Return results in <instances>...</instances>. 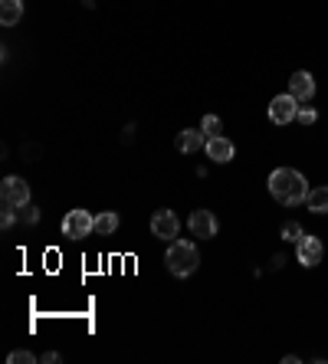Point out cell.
<instances>
[{
	"mask_svg": "<svg viewBox=\"0 0 328 364\" xmlns=\"http://www.w3.org/2000/svg\"><path fill=\"white\" fill-rule=\"evenodd\" d=\"M295 112H299V99H295L292 92L276 95V99L269 102V118H273L276 125H289L292 118H295Z\"/></svg>",
	"mask_w": 328,
	"mask_h": 364,
	"instance_id": "obj_6",
	"label": "cell"
},
{
	"mask_svg": "<svg viewBox=\"0 0 328 364\" xmlns=\"http://www.w3.org/2000/svg\"><path fill=\"white\" fill-rule=\"evenodd\" d=\"M89 233H95V217L89 214V210H69L63 217V237L86 239Z\"/></svg>",
	"mask_w": 328,
	"mask_h": 364,
	"instance_id": "obj_3",
	"label": "cell"
},
{
	"mask_svg": "<svg viewBox=\"0 0 328 364\" xmlns=\"http://www.w3.org/2000/svg\"><path fill=\"white\" fill-rule=\"evenodd\" d=\"M220 118H217V115H203V122H201V131L203 135H207V138H217V135H220Z\"/></svg>",
	"mask_w": 328,
	"mask_h": 364,
	"instance_id": "obj_15",
	"label": "cell"
},
{
	"mask_svg": "<svg viewBox=\"0 0 328 364\" xmlns=\"http://www.w3.org/2000/svg\"><path fill=\"white\" fill-rule=\"evenodd\" d=\"M305 207H309L312 214H328V188L309 190V197H305Z\"/></svg>",
	"mask_w": 328,
	"mask_h": 364,
	"instance_id": "obj_13",
	"label": "cell"
},
{
	"mask_svg": "<svg viewBox=\"0 0 328 364\" xmlns=\"http://www.w3.org/2000/svg\"><path fill=\"white\" fill-rule=\"evenodd\" d=\"M115 230H118V214L102 210V214L95 217V233H99V237H112Z\"/></svg>",
	"mask_w": 328,
	"mask_h": 364,
	"instance_id": "obj_14",
	"label": "cell"
},
{
	"mask_svg": "<svg viewBox=\"0 0 328 364\" xmlns=\"http://www.w3.org/2000/svg\"><path fill=\"white\" fill-rule=\"evenodd\" d=\"M13 224H17V207L3 203V214H0V226H3V230H10Z\"/></svg>",
	"mask_w": 328,
	"mask_h": 364,
	"instance_id": "obj_18",
	"label": "cell"
},
{
	"mask_svg": "<svg viewBox=\"0 0 328 364\" xmlns=\"http://www.w3.org/2000/svg\"><path fill=\"white\" fill-rule=\"evenodd\" d=\"M282 239H286V243H299V239H302V226L295 224V220L282 224Z\"/></svg>",
	"mask_w": 328,
	"mask_h": 364,
	"instance_id": "obj_16",
	"label": "cell"
},
{
	"mask_svg": "<svg viewBox=\"0 0 328 364\" xmlns=\"http://www.w3.org/2000/svg\"><path fill=\"white\" fill-rule=\"evenodd\" d=\"M322 253H325V246H322V239H318V237H309V233H302V239L295 243V256H299V263H302L305 269L322 263Z\"/></svg>",
	"mask_w": 328,
	"mask_h": 364,
	"instance_id": "obj_7",
	"label": "cell"
},
{
	"mask_svg": "<svg viewBox=\"0 0 328 364\" xmlns=\"http://www.w3.org/2000/svg\"><path fill=\"white\" fill-rule=\"evenodd\" d=\"M269 194L276 197L282 207H299L309 197V181H305L295 167H276L269 174Z\"/></svg>",
	"mask_w": 328,
	"mask_h": 364,
	"instance_id": "obj_1",
	"label": "cell"
},
{
	"mask_svg": "<svg viewBox=\"0 0 328 364\" xmlns=\"http://www.w3.org/2000/svg\"><path fill=\"white\" fill-rule=\"evenodd\" d=\"M289 92H292V95H295L299 102H309V99H312V95H316V79H312V73H305V69L292 73Z\"/></svg>",
	"mask_w": 328,
	"mask_h": 364,
	"instance_id": "obj_9",
	"label": "cell"
},
{
	"mask_svg": "<svg viewBox=\"0 0 328 364\" xmlns=\"http://www.w3.org/2000/svg\"><path fill=\"white\" fill-rule=\"evenodd\" d=\"M39 361H50V364H56V361H60V354H56V352H46L43 358H39Z\"/></svg>",
	"mask_w": 328,
	"mask_h": 364,
	"instance_id": "obj_21",
	"label": "cell"
},
{
	"mask_svg": "<svg viewBox=\"0 0 328 364\" xmlns=\"http://www.w3.org/2000/svg\"><path fill=\"white\" fill-rule=\"evenodd\" d=\"M295 118H299L302 125H316L318 112H316V109H309V105H299V112H295Z\"/></svg>",
	"mask_w": 328,
	"mask_h": 364,
	"instance_id": "obj_17",
	"label": "cell"
},
{
	"mask_svg": "<svg viewBox=\"0 0 328 364\" xmlns=\"http://www.w3.org/2000/svg\"><path fill=\"white\" fill-rule=\"evenodd\" d=\"M20 217H24V224H39V210L33 207V203H26L24 214H20Z\"/></svg>",
	"mask_w": 328,
	"mask_h": 364,
	"instance_id": "obj_20",
	"label": "cell"
},
{
	"mask_svg": "<svg viewBox=\"0 0 328 364\" xmlns=\"http://www.w3.org/2000/svg\"><path fill=\"white\" fill-rule=\"evenodd\" d=\"M37 354L33 352H10V364H33Z\"/></svg>",
	"mask_w": 328,
	"mask_h": 364,
	"instance_id": "obj_19",
	"label": "cell"
},
{
	"mask_svg": "<svg viewBox=\"0 0 328 364\" xmlns=\"http://www.w3.org/2000/svg\"><path fill=\"white\" fill-rule=\"evenodd\" d=\"M0 197H3V203H10V207H17V210H24L26 203H30V184H26L24 177H3V184H0Z\"/></svg>",
	"mask_w": 328,
	"mask_h": 364,
	"instance_id": "obj_4",
	"label": "cell"
},
{
	"mask_svg": "<svg viewBox=\"0 0 328 364\" xmlns=\"http://www.w3.org/2000/svg\"><path fill=\"white\" fill-rule=\"evenodd\" d=\"M164 263H167V273L177 279L190 276L197 266H201V253L190 239H171V246L164 253Z\"/></svg>",
	"mask_w": 328,
	"mask_h": 364,
	"instance_id": "obj_2",
	"label": "cell"
},
{
	"mask_svg": "<svg viewBox=\"0 0 328 364\" xmlns=\"http://www.w3.org/2000/svg\"><path fill=\"white\" fill-rule=\"evenodd\" d=\"M152 233L158 239H167V243L177 239V233H181V220H177L174 210H167V207H164V210H154L152 214Z\"/></svg>",
	"mask_w": 328,
	"mask_h": 364,
	"instance_id": "obj_5",
	"label": "cell"
},
{
	"mask_svg": "<svg viewBox=\"0 0 328 364\" xmlns=\"http://www.w3.org/2000/svg\"><path fill=\"white\" fill-rule=\"evenodd\" d=\"M233 154H237V148H233V141H230V138H224V135L207 138V158H214L217 164L233 161Z\"/></svg>",
	"mask_w": 328,
	"mask_h": 364,
	"instance_id": "obj_10",
	"label": "cell"
},
{
	"mask_svg": "<svg viewBox=\"0 0 328 364\" xmlns=\"http://www.w3.org/2000/svg\"><path fill=\"white\" fill-rule=\"evenodd\" d=\"M190 233L201 239H214L217 237V217L210 210H194L190 214Z\"/></svg>",
	"mask_w": 328,
	"mask_h": 364,
	"instance_id": "obj_8",
	"label": "cell"
},
{
	"mask_svg": "<svg viewBox=\"0 0 328 364\" xmlns=\"http://www.w3.org/2000/svg\"><path fill=\"white\" fill-rule=\"evenodd\" d=\"M24 17V0H0V24L17 26Z\"/></svg>",
	"mask_w": 328,
	"mask_h": 364,
	"instance_id": "obj_12",
	"label": "cell"
},
{
	"mask_svg": "<svg viewBox=\"0 0 328 364\" xmlns=\"http://www.w3.org/2000/svg\"><path fill=\"white\" fill-rule=\"evenodd\" d=\"M203 141H207V135H203L201 128H184V131H177V151H181V154L201 151Z\"/></svg>",
	"mask_w": 328,
	"mask_h": 364,
	"instance_id": "obj_11",
	"label": "cell"
}]
</instances>
